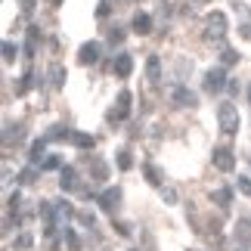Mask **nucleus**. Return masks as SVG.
I'll use <instances>...</instances> for the list:
<instances>
[{"instance_id": "obj_1", "label": "nucleus", "mask_w": 251, "mask_h": 251, "mask_svg": "<svg viewBox=\"0 0 251 251\" xmlns=\"http://www.w3.org/2000/svg\"><path fill=\"white\" fill-rule=\"evenodd\" d=\"M224 34H226V16L214 9V13H208L205 19V37L211 44H224Z\"/></svg>"}, {"instance_id": "obj_2", "label": "nucleus", "mask_w": 251, "mask_h": 251, "mask_svg": "<svg viewBox=\"0 0 251 251\" xmlns=\"http://www.w3.org/2000/svg\"><path fill=\"white\" fill-rule=\"evenodd\" d=\"M217 124H220V130L224 133H236L239 130V109L233 102H224L217 109Z\"/></svg>"}, {"instance_id": "obj_3", "label": "nucleus", "mask_w": 251, "mask_h": 251, "mask_svg": "<svg viewBox=\"0 0 251 251\" xmlns=\"http://www.w3.org/2000/svg\"><path fill=\"white\" fill-rule=\"evenodd\" d=\"M171 102L180 105V109H196V105H199V96L192 93V90H186V87L177 84V87L171 90Z\"/></svg>"}, {"instance_id": "obj_4", "label": "nucleus", "mask_w": 251, "mask_h": 251, "mask_svg": "<svg viewBox=\"0 0 251 251\" xmlns=\"http://www.w3.org/2000/svg\"><path fill=\"white\" fill-rule=\"evenodd\" d=\"M214 168L224 171V174H229V171L236 168V155H233V149H229V146H217L214 149Z\"/></svg>"}, {"instance_id": "obj_5", "label": "nucleus", "mask_w": 251, "mask_h": 251, "mask_svg": "<svg viewBox=\"0 0 251 251\" xmlns=\"http://www.w3.org/2000/svg\"><path fill=\"white\" fill-rule=\"evenodd\" d=\"M127 115H130V90H121L118 93V102H115V109H112L109 118L112 121H124Z\"/></svg>"}, {"instance_id": "obj_6", "label": "nucleus", "mask_w": 251, "mask_h": 251, "mask_svg": "<svg viewBox=\"0 0 251 251\" xmlns=\"http://www.w3.org/2000/svg\"><path fill=\"white\" fill-rule=\"evenodd\" d=\"M224 84H226V72L224 69H211L205 75V90L208 93H220V90H224Z\"/></svg>"}, {"instance_id": "obj_7", "label": "nucleus", "mask_w": 251, "mask_h": 251, "mask_svg": "<svg viewBox=\"0 0 251 251\" xmlns=\"http://www.w3.org/2000/svg\"><path fill=\"white\" fill-rule=\"evenodd\" d=\"M118 201H121V189L118 186H109L105 192H100V208L115 211V208H118Z\"/></svg>"}, {"instance_id": "obj_8", "label": "nucleus", "mask_w": 251, "mask_h": 251, "mask_svg": "<svg viewBox=\"0 0 251 251\" xmlns=\"http://www.w3.org/2000/svg\"><path fill=\"white\" fill-rule=\"evenodd\" d=\"M96 59H100V44L90 41V44H84L81 50H78V62H81V65H93Z\"/></svg>"}, {"instance_id": "obj_9", "label": "nucleus", "mask_w": 251, "mask_h": 251, "mask_svg": "<svg viewBox=\"0 0 251 251\" xmlns=\"http://www.w3.org/2000/svg\"><path fill=\"white\" fill-rule=\"evenodd\" d=\"M236 242L239 245H251V217H239L236 220Z\"/></svg>"}, {"instance_id": "obj_10", "label": "nucleus", "mask_w": 251, "mask_h": 251, "mask_svg": "<svg viewBox=\"0 0 251 251\" xmlns=\"http://www.w3.org/2000/svg\"><path fill=\"white\" fill-rule=\"evenodd\" d=\"M112 72L118 75V78H127V75L133 72V59H130L127 53H118V56H115V65H112Z\"/></svg>"}, {"instance_id": "obj_11", "label": "nucleus", "mask_w": 251, "mask_h": 251, "mask_svg": "<svg viewBox=\"0 0 251 251\" xmlns=\"http://www.w3.org/2000/svg\"><path fill=\"white\" fill-rule=\"evenodd\" d=\"M59 186H62L65 192H75V189H78V171H75V168H62V174H59Z\"/></svg>"}, {"instance_id": "obj_12", "label": "nucleus", "mask_w": 251, "mask_h": 251, "mask_svg": "<svg viewBox=\"0 0 251 251\" xmlns=\"http://www.w3.org/2000/svg\"><path fill=\"white\" fill-rule=\"evenodd\" d=\"M72 214H75V211H72L69 201H53V220H56V224H65Z\"/></svg>"}, {"instance_id": "obj_13", "label": "nucleus", "mask_w": 251, "mask_h": 251, "mask_svg": "<svg viewBox=\"0 0 251 251\" xmlns=\"http://www.w3.org/2000/svg\"><path fill=\"white\" fill-rule=\"evenodd\" d=\"M146 75H149V81H152V84H158V81H161V62H158V56H149V62H146Z\"/></svg>"}, {"instance_id": "obj_14", "label": "nucleus", "mask_w": 251, "mask_h": 251, "mask_svg": "<svg viewBox=\"0 0 251 251\" xmlns=\"http://www.w3.org/2000/svg\"><path fill=\"white\" fill-rule=\"evenodd\" d=\"M133 31H137V34H149L152 31V19L146 13H140L137 19H133Z\"/></svg>"}, {"instance_id": "obj_15", "label": "nucleus", "mask_w": 251, "mask_h": 251, "mask_svg": "<svg viewBox=\"0 0 251 251\" xmlns=\"http://www.w3.org/2000/svg\"><path fill=\"white\" fill-rule=\"evenodd\" d=\"M72 143H75V146H78V149H93V137H90V133H81V130H75L72 133Z\"/></svg>"}, {"instance_id": "obj_16", "label": "nucleus", "mask_w": 251, "mask_h": 251, "mask_svg": "<svg viewBox=\"0 0 251 251\" xmlns=\"http://www.w3.org/2000/svg\"><path fill=\"white\" fill-rule=\"evenodd\" d=\"M211 201H217L220 208H229V201H233V192H229V189H214V192H211Z\"/></svg>"}, {"instance_id": "obj_17", "label": "nucleus", "mask_w": 251, "mask_h": 251, "mask_svg": "<svg viewBox=\"0 0 251 251\" xmlns=\"http://www.w3.org/2000/svg\"><path fill=\"white\" fill-rule=\"evenodd\" d=\"M50 84H53V90H62V84H65L62 65H53V69H50Z\"/></svg>"}, {"instance_id": "obj_18", "label": "nucleus", "mask_w": 251, "mask_h": 251, "mask_svg": "<svg viewBox=\"0 0 251 251\" xmlns=\"http://www.w3.org/2000/svg\"><path fill=\"white\" fill-rule=\"evenodd\" d=\"M65 137H72V130L65 127V124H53L50 133H47V140H65Z\"/></svg>"}, {"instance_id": "obj_19", "label": "nucleus", "mask_w": 251, "mask_h": 251, "mask_svg": "<svg viewBox=\"0 0 251 251\" xmlns=\"http://www.w3.org/2000/svg\"><path fill=\"white\" fill-rule=\"evenodd\" d=\"M47 143H50L47 137H44V140H34V146H31V161H34V165L44 158V149H47Z\"/></svg>"}, {"instance_id": "obj_20", "label": "nucleus", "mask_w": 251, "mask_h": 251, "mask_svg": "<svg viewBox=\"0 0 251 251\" xmlns=\"http://www.w3.org/2000/svg\"><path fill=\"white\" fill-rule=\"evenodd\" d=\"M31 81H34V75H31V72H25V75H22V81H19V87H16V96H25L28 90H31Z\"/></svg>"}, {"instance_id": "obj_21", "label": "nucleus", "mask_w": 251, "mask_h": 251, "mask_svg": "<svg viewBox=\"0 0 251 251\" xmlns=\"http://www.w3.org/2000/svg\"><path fill=\"white\" fill-rule=\"evenodd\" d=\"M90 174H93L96 180H105V177H109V168H105L102 161H93V165H90Z\"/></svg>"}, {"instance_id": "obj_22", "label": "nucleus", "mask_w": 251, "mask_h": 251, "mask_svg": "<svg viewBox=\"0 0 251 251\" xmlns=\"http://www.w3.org/2000/svg\"><path fill=\"white\" fill-rule=\"evenodd\" d=\"M130 165H133V161H130V152L121 149V152H118V168H121V171H130Z\"/></svg>"}, {"instance_id": "obj_23", "label": "nucleus", "mask_w": 251, "mask_h": 251, "mask_svg": "<svg viewBox=\"0 0 251 251\" xmlns=\"http://www.w3.org/2000/svg\"><path fill=\"white\" fill-rule=\"evenodd\" d=\"M3 62H16V47H13V41H3Z\"/></svg>"}, {"instance_id": "obj_24", "label": "nucleus", "mask_w": 251, "mask_h": 251, "mask_svg": "<svg viewBox=\"0 0 251 251\" xmlns=\"http://www.w3.org/2000/svg\"><path fill=\"white\" fill-rule=\"evenodd\" d=\"M236 62H239L236 50H229V47H224V65H236Z\"/></svg>"}, {"instance_id": "obj_25", "label": "nucleus", "mask_w": 251, "mask_h": 251, "mask_svg": "<svg viewBox=\"0 0 251 251\" xmlns=\"http://www.w3.org/2000/svg\"><path fill=\"white\" fill-rule=\"evenodd\" d=\"M65 242H69V251H81V242L75 233H65Z\"/></svg>"}, {"instance_id": "obj_26", "label": "nucleus", "mask_w": 251, "mask_h": 251, "mask_svg": "<svg viewBox=\"0 0 251 251\" xmlns=\"http://www.w3.org/2000/svg\"><path fill=\"white\" fill-rule=\"evenodd\" d=\"M59 165H62V161H59V155H50V158L44 161V171H56Z\"/></svg>"}, {"instance_id": "obj_27", "label": "nucleus", "mask_w": 251, "mask_h": 251, "mask_svg": "<svg viewBox=\"0 0 251 251\" xmlns=\"http://www.w3.org/2000/svg\"><path fill=\"white\" fill-rule=\"evenodd\" d=\"M239 189H242V196H251V180L248 177H239Z\"/></svg>"}, {"instance_id": "obj_28", "label": "nucleus", "mask_w": 251, "mask_h": 251, "mask_svg": "<svg viewBox=\"0 0 251 251\" xmlns=\"http://www.w3.org/2000/svg\"><path fill=\"white\" fill-rule=\"evenodd\" d=\"M16 245H19V248H31V236H28V233H22V236L16 239Z\"/></svg>"}, {"instance_id": "obj_29", "label": "nucleus", "mask_w": 251, "mask_h": 251, "mask_svg": "<svg viewBox=\"0 0 251 251\" xmlns=\"http://www.w3.org/2000/svg\"><path fill=\"white\" fill-rule=\"evenodd\" d=\"M146 180H149V183H155V186H158V174H155V168H152V165H146Z\"/></svg>"}, {"instance_id": "obj_30", "label": "nucleus", "mask_w": 251, "mask_h": 251, "mask_svg": "<svg viewBox=\"0 0 251 251\" xmlns=\"http://www.w3.org/2000/svg\"><path fill=\"white\" fill-rule=\"evenodd\" d=\"M109 41H112V44H121V41H124V31H121V28H115V31L109 34Z\"/></svg>"}, {"instance_id": "obj_31", "label": "nucleus", "mask_w": 251, "mask_h": 251, "mask_svg": "<svg viewBox=\"0 0 251 251\" xmlns=\"http://www.w3.org/2000/svg\"><path fill=\"white\" fill-rule=\"evenodd\" d=\"M161 196H165V201H171V205L177 201V192H174V189H161Z\"/></svg>"}, {"instance_id": "obj_32", "label": "nucleus", "mask_w": 251, "mask_h": 251, "mask_svg": "<svg viewBox=\"0 0 251 251\" xmlns=\"http://www.w3.org/2000/svg\"><path fill=\"white\" fill-rule=\"evenodd\" d=\"M239 34H242V37H245V41H251V22H245L242 28H239Z\"/></svg>"}, {"instance_id": "obj_33", "label": "nucleus", "mask_w": 251, "mask_h": 251, "mask_svg": "<svg viewBox=\"0 0 251 251\" xmlns=\"http://www.w3.org/2000/svg\"><path fill=\"white\" fill-rule=\"evenodd\" d=\"M19 180H22V183H31V180H34V171H31V168L22 171V177H19Z\"/></svg>"}, {"instance_id": "obj_34", "label": "nucleus", "mask_w": 251, "mask_h": 251, "mask_svg": "<svg viewBox=\"0 0 251 251\" xmlns=\"http://www.w3.org/2000/svg\"><path fill=\"white\" fill-rule=\"evenodd\" d=\"M109 13V0H100V9H96V16H105Z\"/></svg>"}, {"instance_id": "obj_35", "label": "nucleus", "mask_w": 251, "mask_h": 251, "mask_svg": "<svg viewBox=\"0 0 251 251\" xmlns=\"http://www.w3.org/2000/svg\"><path fill=\"white\" fill-rule=\"evenodd\" d=\"M53 3H56V6H59V3H62V0H53Z\"/></svg>"}, {"instance_id": "obj_36", "label": "nucleus", "mask_w": 251, "mask_h": 251, "mask_svg": "<svg viewBox=\"0 0 251 251\" xmlns=\"http://www.w3.org/2000/svg\"><path fill=\"white\" fill-rule=\"evenodd\" d=\"M133 251H137V248H133Z\"/></svg>"}]
</instances>
